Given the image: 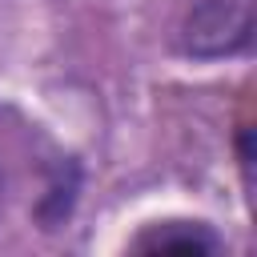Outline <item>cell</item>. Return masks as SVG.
Returning a JSON list of instances; mask_svg holds the SVG:
<instances>
[{
    "label": "cell",
    "mask_w": 257,
    "mask_h": 257,
    "mask_svg": "<svg viewBox=\"0 0 257 257\" xmlns=\"http://www.w3.org/2000/svg\"><path fill=\"white\" fill-rule=\"evenodd\" d=\"M253 32V0H193L181 24V52L197 60L229 56L249 44Z\"/></svg>",
    "instance_id": "6da1fadb"
},
{
    "label": "cell",
    "mask_w": 257,
    "mask_h": 257,
    "mask_svg": "<svg viewBox=\"0 0 257 257\" xmlns=\"http://www.w3.org/2000/svg\"><path fill=\"white\" fill-rule=\"evenodd\" d=\"M137 253H217L221 249V237L201 225V221H165V225H149L137 241H133Z\"/></svg>",
    "instance_id": "7a4b0ae2"
},
{
    "label": "cell",
    "mask_w": 257,
    "mask_h": 257,
    "mask_svg": "<svg viewBox=\"0 0 257 257\" xmlns=\"http://www.w3.org/2000/svg\"><path fill=\"white\" fill-rule=\"evenodd\" d=\"M0 185H4V181H0Z\"/></svg>",
    "instance_id": "3957f363"
}]
</instances>
